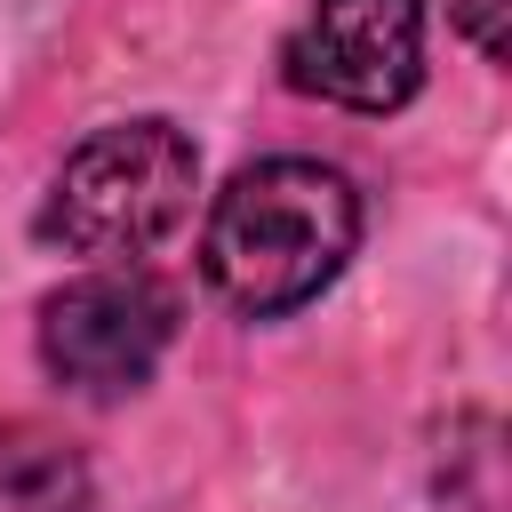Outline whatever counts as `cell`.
<instances>
[{
  "label": "cell",
  "instance_id": "1",
  "mask_svg": "<svg viewBox=\"0 0 512 512\" xmlns=\"http://www.w3.org/2000/svg\"><path fill=\"white\" fill-rule=\"evenodd\" d=\"M360 240V192L320 160H256L240 168L200 232L208 288L232 312H296L312 304Z\"/></svg>",
  "mask_w": 512,
  "mask_h": 512
},
{
  "label": "cell",
  "instance_id": "2",
  "mask_svg": "<svg viewBox=\"0 0 512 512\" xmlns=\"http://www.w3.org/2000/svg\"><path fill=\"white\" fill-rule=\"evenodd\" d=\"M192 192H200L192 136L168 120H120V128H96L56 168V184L40 200V240L64 256L120 264V256L160 248L192 216Z\"/></svg>",
  "mask_w": 512,
  "mask_h": 512
},
{
  "label": "cell",
  "instance_id": "3",
  "mask_svg": "<svg viewBox=\"0 0 512 512\" xmlns=\"http://www.w3.org/2000/svg\"><path fill=\"white\" fill-rule=\"evenodd\" d=\"M176 336V304L144 272H88L40 304V360L80 400L136 392Z\"/></svg>",
  "mask_w": 512,
  "mask_h": 512
},
{
  "label": "cell",
  "instance_id": "4",
  "mask_svg": "<svg viewBox=\"0 0 512 512\" xmlns=\"http://www.w3.org/2000/svg\"><path fill=\"white\" fill-rule=\"evenodd\" d=\"M288 80L352 112L408 104L424 80V8L416 0H312L288 40Z\"/></svg>",
  "mask_w": 512,
  "mask_h": 512
},
{
  "label": "cell",
  "instance_id": "5",
  "mask_svg": "<svg viewBox=\"0 0 512 512\" xmlns=\"http://www.w3.org/2000/svg\"><path fill=\"white\" fill-rule=\"evenodd\" d=\"M0 512H88V464L40 424H0Z\"/></svg>",
  "mask_w": 512,
  "mask_h": 512
},
{
  "label": "cell",
  "instance_id": "6",
  "mask_svg": "<svg viewBox=\"0 0 512 512\" xmlns=\"http://www.w3.org/2000/svg\"><path fill=\"white\" fill-rule=\"evenodd\" d=\"M448 16L464 24V40H472L488 64L504 56V0H448Z\"/></svg>",
  "mask_w": 512,
  "mask_h": 512
}]
</instances>
